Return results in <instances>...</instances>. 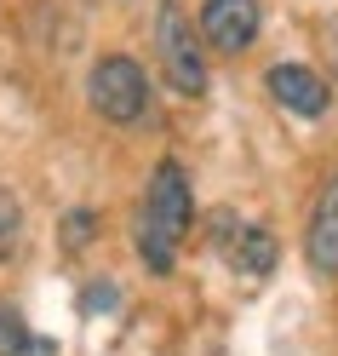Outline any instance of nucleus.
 <instances>
[{
	"label": "nucleus",
	"instance_id": "8",
	"mask_svg": "<svg viewBox=\"0 0 338 356\" xmlns=\"http://www.w3.org/2000/svg\"><path fill=\"white\" fill-rule=\"evenodd\" d=\"M92 236H98V213H92V207H75V213H63V253H81V248H92Z\"/></svg>",
	"mask_w": 338,
	"mask_h": 356
},
{
	"label": "nucleus",
	"instance_id": "9",
	"mask_svg": "<svg viewBox=\"0 0 338 356\" xmlns=\"http://www.w3.org/2000/svg\"><path fill=\"white\" fill-rule=\"evenodd\" d=\"M24 350H29V327L6 299H0V356H24Z\"/></svg>",
	"mask_w": 338,
	"mask_h": 356
},
{
	"label": "nucleus",
	"instance_id": "2",
	"mask_svg": "<svg viewBox=\"0 0 338 356\" xmlns=\"http://www.w3.org/2000/svg\"><path fill=\"white\" fill-rule=\"evenodd\" d=\"M86 98L109 127H138L149 115V75L132 52H103L86 75Z\"/></svg>",
	"mask_w": 338,
	"mask_h": 356
},
{
	"label": "nucleus",
	"instance_id": "5",
	"mask_svg": "<svg viewBox=\"0 0 338 356\" xmlns=\"http://www.w3.org/2000/svg\"><path fill=\"white\" fill-rule=\"evenodd\" d=\"M264 86H269V98L276 104H287L292 115H327V104H332V86H327V75H315L310 63H276V70L264 75Z\"/></svg>",
	"mask_w": 338,
	"mask_h": 356
},
{
	"label": "nucleus",
	"instance_id": "7",
	"mask_svg": "<svg viewBox=\"0 0 338 356\" xmlns=\"http://www.w3.org/2000/svg\"><path fill=\"white\" fill-rule=\"evenodd\" d=\"M223 225H218V241L230 236V259L241 264V270H253V276H269L276 270V236H269L264 225H241L235 213H218Z\"/></svg>",
	"mask_w": 338,
	"mask_h": 356
},
{
	"label": "nucleus",
	"instance_id": "1",
	"mask_svg": "<svg viewBox=\"0 0 338 356\" xmlns=\"http://www.w3.org/2000/svg\"><path fill=\"white\" fill-rule=\"evenodd\" d=\"M195 225V190H189V172L184 161H167L149 172V190H144V207H138V225H132V236H138V253L155 276H167L178 264V241L189 236Z\"/></svg>",
	"mask_w": 338,
	"mask_h": 356
},
{
	"label": "nucleus",
	"instance_id": "10",
	"mask_svg": "<svg viewBox=\"0 0 338 356\" xmlns=\"http://www.w3.org/2000/svg\"><path fill=\"white\" fill-rule=\"evenodd\" d=\"M12 241H17V195L0 190V259L12 253Z\"/></svg>",
	"mask_w": 338,
	"mask_h": 356
},
{
	"label": "nucleus",
	"instance_id": "4",
	"mask_svg": "<svg viewBox=\"0 0 338 356\" xmlns=\"http://www.w3.org/2000/svg\"><path fill=\"white\" fill-rule=\"evenodd\" d=\"M258 24H264L258 0H201V40L218 58H241L258 40Z\"/></svg>",
	"mask_w": 338,
	"mask_h": 356
},
{
	"label": "nucleus",
	"instance_id": "6",
	"mask_svg": "<svg viewBox=\"0 0 338 356\" xmlns=\"http://www.w3.org/2000/svg\"><path fill=\"white\" fill-rule=\"evenodd\" d=\"M304 259H310V270L338 276V172L315 195V213H310V230H304Z\"/></svg>",
	"mask_w": 338,
	"mask_h": 356
},
{
	"label": "nucleus",
	"instance_id": "3",
	"mask_svg": "<svg viewBox=\"0 0 338 356\" xmlns=\"http://www.w3.org/2000/svg\"><path fill=\"white\" fill-rule=\"evenodd\" d=\"M155 58H161V75L178 98H201L207 92V52H201V35L189 29V17L178 0L155 6Z\"/></svg>",
	"mask_w": 338,
	"mask_h": 356
}]
</instances>
